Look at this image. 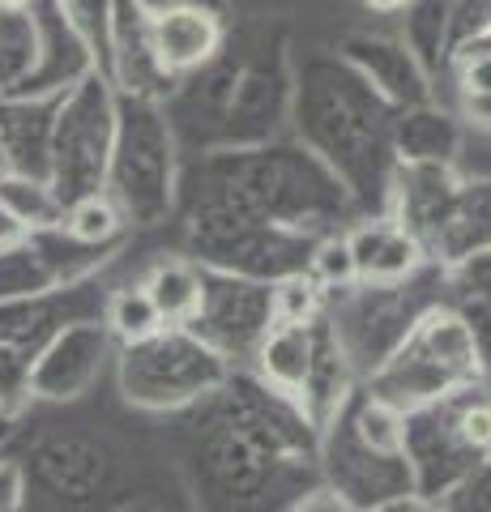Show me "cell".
<instances>
[{
	"label": "cell",
	"instance_id": "6da1fadb",
	"mask_svg": "<svg viewBox=\"0 0 491 512\" xmlns=\"http://www.w3.org/2000/svg\"><path fill=\"white\" fill-rule=\"evenodd\" d=\"M359 384L406 414L427 402H440L457 389H470V384H487V372L462 312L453 303H436L432 312L415 320V329L398 342V350Z\"/></svg>",
	"mask_w": 491,
	"mask_h": 512
},
{
	"label": "cell",
	"instance_id": "7a4b0ae2",
	"mask_svg": "<svg viewBox=\"0 0 491 512\" xmlns=\"http://www.w3.org/2000/svg\"><path fill=\"white\" fill-rule=\"evenodd\" d=\"M445 299H449L445 265L427 261L419 274H410L406 282H389V286L355 282L351 291L329 295L325 316H329V325H334L355 376L363 380L398 350V342L415 329V320L423 312H432L436 303H445Z\"/></svg>",
	"mask_w": 491,
	"mask_h": 512
},
{
	"label": "cell",
	"instance_id": "3957f363",
	"mask_svg": "<svg viewBox=\"0 0 491 512\" xmlns=\"http://www.w3.org/2000/svg\"><path fill=\"white\" fill-rule=\"evenodd\" d=\"M231 363L188 325H163L146 342L120 346V393L137 410H184L227 384Z\"/></svg>",
	"mask_w": 491,
	"mask_h": 512
},
{
	"label": "cell",
	"instance_id": "277c9868",
	"mask_svg": "<svg viewBox=\"0 0 491 512\" xmlns=\"http://www.w3.org/2000/svg\"><path fill=\"white\" fill-rule=\"evenodd\" d=\"M107 197L133 227H154L171 210V141L154 111L137 107L124 116L107 163Z\"/></svg>",
	"mask_w": 491,
	"mask_h": 512
},
{
	"label": "cell",
	"instance_id": "5b68a950",
	"mask_svg": "<svg viewBox=\"0 0 491 512\" xmlns=\"http://www.w3.org/2000/svg\"><path fill=\"white\" fill-rule=\"evenodd\" d=\"M112 141H116V111L107 103V94L90 82L82 94L69 99L52 141V175H47V184H52L60 210L90 197V192H103Z\"/></svg>",
	"mask_w": 491,
	"mask_h": 512
},
{
	"label": "cell",
	"instance_id": "8992f818",
	"mask_svg": "<svg viewBox=\"0 0 491 512\" xmlns=\"http://www.w3.org/2000/svg\"><path fill=\"white\" fill-rule=\"evenodd\" d=\"M269 325H274V282L201 265V308L188 320V329L205 346H214L227 363H240L257 355Z\"/></svg>",
	"mask_w": 491,
	"mask_h": 512
},
{
	"label": "cell",
	"instance_id": "52a82bcc",
	"mask_svg": "<svg viewBox=\"0 0 491 512\" xmlns=\"http://www.w3.org/2000/svg\"><path fill=\"white\" fill-rule=\"evenodd\" d=\"M316 461H321L325 487H334L355 512H372L376 504L393 500V495L415 491V478L402 453H380L368 440H359L346 406L329 419L316 444Z\"/></svg>",
	"mask_w": 491,
	"mask_h": 512
},
{
	"label": "cell",
	"instance_id": "ba28073f",
	"mask_svg": "<svg viewBox=\"0 0 491 512\" xmlns=\"http://www.w3.org/2000/svg\"><path fill=\"white\" fill-rule=\"evenodd\" d=\"M457 406H462V389L419 410H406L402 419V457L415 478V491L432 495V500H440L457 478H466L487 457L462 436Z\"/></svg>",
	"mask_w": 491,
	"mask_h": 512
},
{
	"label": "cell",
	"instance_id": "9c48e42d",
	"mask_svg": "<svg viewBox=\"0 0 491 512\" xmlns=\"http://www.w3.org/2000/svg\"><path fill=\"white\" fill-rule=\"evenodd\" d=\"M112 333L99 316L69 320L30 363V393L43 402H73L99 380L103 363L112 359Z\"/></svg>",
	"mask_w": 491,
	"mask_h": 512
},
{
	"label": "cell",
	"instance_id": "30bf717a",
	"mask_svg": "<svg viewBox=\"0 0 491 512\" xmlns=\"http://www.w3.org/2000/svg\"><path fill=\"white\" fill-rule=\"evenodd\" d=\"M90 278L73 286H56L47 295H26V299H5L0 303V346L18 350L22 359L35 363V355L56 338L69 320L99 316L103 308H86L90 299Z\"/></svg>",
	"mask_w": 491,
	"mask_h": 512
},
{
	"label": "cell",
	"instance_id": "8fae6325",
	"mask_svg": "<svg viewBox=\"0 0 491 512\" xmlns=\"http://www.w3.org/2000/svg\"><path fill=\"white\" fill-rule=\"evenodd\" d=\"M359 384L351 359H346V350L338 342L334 325H329V316L321 312L312 320V367H308V380H304V393H299V410H304V419L312 423V431L321 436L329 427V419L342 410V402L351 397V389Z\"/></svg>",
	"mask_w": 491,
	"mask_h": 512
},
{
	"label": "cell",
	"instance_id": "7c38bea8",
	"mask_svg": "<svg viewBox=\"0 0 491 512\" xmlns=\"http://www.w3.org/2000/svg\"><path fill=\"white\" fill-rule=\"evenodd\" d=\"M479 248H491V184H457L432 231L423 235V252L432 265H453Z\"/></svg>",
	"mask_w": 491,
	"mask_h": 512
},
{
	"label": "cell",
	"instance_id": "4fadbf2b",
	"mask_svg": "<svg viewBox=\"0 0 491 512\" xmlns=\"http://www.w3.org/2000/svg\"><path fill=\"white\" fill-rule=\"evenodd\" d=\"M346 244L355 252V269L359 282H406L410 274H419L427 265V252L415 235H410L398 218H368L346 235Z\"/></svg>",
	"mask_w": 491,
	"mask_h": 512
},
{
	"label": "cell",
	"instance_id": "5bb4252c",
	"mask_svg": "<svg viewBox=\"0 0 491 512\" xmlns=\"http://www.w3.org/2000/svg\"><path fill=\"white\" fill-rule=\"evenodd\" d=\"M223 43V26L214 13L197 5H176L163 9L150 22V56L163 73H193L218 52Z\"/></svg>",
	"mask_w": 491,
	"mask_h": 512
},
{
	"label": "cell",
	"instance_id": "9a60e30c",
	"mask_svg": "<svg viewBox=\"0 0 491 512\" xmlns=\"http://www.w3.org/2000/svg\"><path fill=\"white\" fill-rule=\"evenodd\" d=\"M252 363H257V376L269 389L291 397L299 406V393H304V380L312 367V320L308 325H269Z\"/></svg>",
	"mask_w": 491,
	"mask_h": 512
},
{
	"label": "cell",
	"instance_id": "2e32d148",
	"mask_svg": "<svg viewBox=\"0 0 491 512\" xmlns=\"http://www.w3.org/2000/svg\"><path fill=\"white\" fill-rule=\"evenodd\" d=\"M146 295L154 299L163 325H188L201 308V265L197 261H163L150 269V278L141 282Z\"/></svg>",
	"mask_w": 491,
	"mask_h": 512
},
{
	"label": "cell",
	"instance_id": "e0dca14e",
	"mask_svg": "<svg viewBox=\"0 0 491 512\" xmlns=\"http://www.w3.org/2000/svg\"><path fill=\"white\" fill-rule=\"evenodd\" d=\"M56 286H65V282H60V274L52 269V261L43 256L35 239L0 248V303L26 299V295H47V291H56Z\"/></svg>",
	"mask_w": 491,
	"mask_h": 512
},
{
	"label": "cell",
	"instance_id": "ac0fdd59",
	"mask_svg": "<svg viewBox=\"0 0 491 512\" xmlns=\"http://www.w3.org/2000/svg\"><path fill=\"white\" fill-rule=\"evenodd\" d=\"M56 227L69 239H77V244H120L129 222H124V214L116 210V201L107 192H90V197L65 205Z\"/></svg>",
	"mask_w": 491,
	"mask_h": 512
},
{
	"label": "cell",
	"instance_id": "d6986e66",
	"mask_svg": "<svg viewBox=\"0 0 491 512\" xmlns=\"http://www.w3.org/2000/svg\"><path fill=\"white\" fill-rule=\"evenodd\" d=\"M0 201L9 205V214L26 222V231H43V227H56L60 222V201L52 184L43 180V175H26V171H9L5 180H0Z\"/></svg>",
	"mask_w": 491,
	"mask_h": 512
},
{
	"label": "cell",
	"instance_id": "ffe728a7",
	"mask_svg": "<svg viewBox=\"0 0 491 512\" xmlns=\"http://www.w3.org/2000/svg\"><path fill=\"white\" fill-rule=\"evenodd\" d=\"M103 325H107V333H112V342L133 346V342H146L150 333L163 329V316H158L154 299L146 295V286H124V291L107 295Z\"/></svg>",
	"mask_w": 491,
	"mask_h": 512
},
{
	"label": "cell",
	"instance_id": "44dd1931",
	"mask_svg": "<svg viewBox=\"0 0 491 512\" xmlns=\"http://www.w3.org/2000/svg\"><path fill=\"white\" fill-rule=\"evenodd\" d=\"M398 150H402V163H449L453 150H457L453 124L445 116H432V111L406 116Z\"/></svg>",
	"mask_w": 491,
	"mask_h": 512
},
{
	"label": "cell",
	"instance_id": "7402d4cb",
	"mask_svg": "<svg viewBox=\"0 0 491 512\" xmlns=\"http://www.w3.org/2000/svg\"><path fill=\"white\" fill-rule=\"evenodd\" d=\"M308 274L325 291V299L338 295V291H351V286L359 282V269H355V252H351V244H346V235H321L316 239V248L308 256Z\"/></svg>",
	"mask_w": 491,
	"mask_h": 512
},
{
	"label": "cell",
	"instance_id": "603a6c76",
	"mask_svg": "<svg viewBox=\"0 0 491 512\" xmlns=\"http://www.w3.org/2000/svg\"><path fill=\"white\" fill-rule=\"evenodd\" d=\"M325 312V291L312 282V274H291L274 282V325H308Z\"/></svg>",
	"mask_w": 491,
	"mask_h": 512
},
{
	"label": "cell",
	"instance_id": "cb8c5ba5",
	"mask_svg": "<svg viewBox=\"0 0 491 512\" xmlns=\"http://www.w3.org/2000/svg\"><path fill=\"white\" fill-rule=\"evenodd\" d=\"M445 286L449 299H491V248H479L462 261L445 265Z\"/></svg>",
	"mask_w": 491,
	"mask_h": 512
},
{
	"label": "cell",
	"instance_id": "d4e9b609",
	"mask_svg": "<svg viewBox=\"0 0 491 512\" xmlns=\"http://www.w3.org/2000/svg\"><path fill=\"white\" fill-rule=\"evenodd\" d=\"M35 402V393H30V359H22L18 350L0 346V410L9 414V419H18V414Z\"/></svg>",
	"mask_w": 491,
	"mask_h": 512
},
{
	"label": "cell",
	"instance_id": "484cf974",
	"mask_svg": "<svg viewBox=\"0 0 491 512\" xmlns=\"http://www.w3.org/2000/svg\"><path fill=\"white\" fill-rule=\"evenodd\" d=\"M440 508L445 512H491V457H483L466 478L440 495Z\"/></svg>",
	"mask_w": 491,
	"mask_h": 512
},
{
	"label": "cell",
	"instance_id": "4316f807",
	"mask_svg": "<svg viewBox=\"0 0 491 512\" xmlns=\"http://www.w3.org/2000/svg\"><path fill=\"white\" fill-rule=\"evenodd\" d=\"M479 94H491V47L462 60V99H479Z\"/></svg>",
	"mask_w": 491,
	"mask_h": 512
},
{
	"label": "cell",
	"instance_id": "83f0119b",
	"mask_svg": "<svg viewBox=\"0 0 491 512\" xmlns=\"http://www.w3.org/2000/svg\"><path fill=\"white\" fill-rule=\"evenodd\" d=\"M26 504V474L18 461H0V512H22Z\"/></svg>",
	"mask_w": 491,
	"mask_h": 512
},
{
	"label": "cell",
	"instance_id": "f1b7e54d",
	"mask_svg": "<svg viewBox=\"0 0 491 512\" xmlns=\"http://www.w3.org/2000/svg\"><path fill=\"white\" fill-rule=\"evenodd\" d=\"M287 512H355V508L346 504L334 487L321 483V487H312V491H304V495H295Z\"/></svg>",
	"mask_w": 491,
	"mask_h": 512
},
{
	"label": "cell",
	"instance_id": "f546056e",
	"mask_svg": "<svg viewBox=\"0 0 491 512\" xmlns=\"http://www.w3.org/2000/svg\"><path fill=\"white\" fill-rule=\"evenodd\" d=\"M372 512H445V508H440V500H432V495L406 491V495H393V500L376 504Z\"/></svg>",
	"mask_w": 491,
	"mask_h": 512
},
{
	"label": "cell",
	"instance_id": "4dcf8cb0",
	"mask_svg": "<svg viewBox=\"0 0 491 512\" xmlns=\"http://www.w3.org/2000/svg\"><path fill=\"white\" fill-rule=\"evenodd\" d=\"M22 239H30L26 222L13 218V214H9V205L0 201V248H13V244H22Z\"/></svg>",
	"mask_w": 491,
	"mask_h": 512
},
{
	"label": "cell",
	"instance_id": "1f68e13d",
	"mask_svg": "<svg viewBox=\"0 0 491 512\" xmlns=\"http://www.w3.org/2000/svg\"><path fill=\"white\" fill-rule=\"evenodd\" d=\"M466 116L479 124V128H491V94H479V99H466Z\"/></svg>",
	"mask_w": 491,
	"mask_h": 512
},
{
	"label": "cell",
	"instance_id": "d6a6232c",
	"mask_svg": "<svg viewBox=\"0 0 491 512\" xmlns=\"http://www.w3.org/2000/svg\"><path fill=\"white\" fill-rule=\"evenodd\" d=\"M368 9H376V13H393V9H402V5H410V0H363Z\"/></svg>",
	"mask_w": 491,
	"mask_h": 512
},
{
	"label": "cell",
	"instance_id": "836d02e7",
	"mask_svg": "<svg viewBox=\"0 0 491 512\" xmlns=\"http://www.w3.org/2000/svg\"><path fill=\"white\" fill-rule=\"evenodd\" d=\"M9 171H18V163H13V154H9V146H0V180H5Z\"/></svg>",
	"mask_w": 491,
	"mask_h": 512
},
{
	"label": "cell",
	"instance_id": "e575fe53",
	"mask_svg": "<svg viewBox=\"0 0 491 512\" xmlns=\"http://www.w3.org/2000/svg\"><path fill=\"white\" fill-rule=\"evenodd\" d=\"M9 423H13V419H9V414H5V410H0V440H5V436H9Z\"/></svg>",
	"mask_w": 491,
	"mask_h": 512
},
{
	"label": "cell",
	"instance_id": "d590c367",
	"mask_svg": "<svg viewBox=\"0 0 491 512\" xmlns=\"http://www.w3.org/2000/svg\"><path fill=\"white\" fill-rule=\"evenodd\" d=\"M22 5H30V0H0V9H22Z\"/></svg>",
	"mask_w": 491,
	"mask_h": 512
}]
</instances>
